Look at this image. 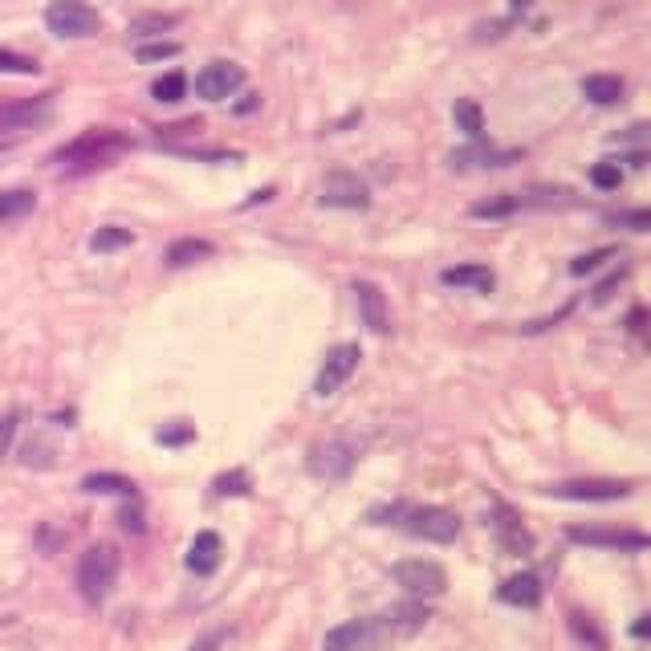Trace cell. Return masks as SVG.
Returning <instances> with one entry per match:
<instances>
[{
  "mask_svg": "<svg viewBox=\"0 0 651 651\" xmlns=\"http://www.w3.org/2000/svg\"><path fill=\"white\" fill-rule=\"evenodd\" d=\"M220 534H212V529H200V534L192 538L188 546V570L192 574H212L220 566Z\"/></svg>",
  "mask_w": 651,
  "mask_h": 651,
  "instance_id": "obj_16",
  "label": "cell"
},
{
  "mask_svg": "<svg viewBox=\"0 0 651 651\" xmlns=\"http://www.w3.org/2000/svg\"><path fill=\"white\" fill-rule=\"evenodd\" d=\"M521 151H497V147H485V143H472V147H460L448 155V167L452 171H472V167H509L517 163Z\"/></svg>",
  "mask_w": 651,
  "mask_h": 651,
  "instance_id": "obj_14",
  "label": "cell"
},
{
  "mask_svg": "<svg viewBox=\"0 0 651 651\" xmlns=\"http://www.w3.org/2000/svg\"><path fill=\"white\" fill-rule=\"evenodd\" d=\"M546 493L562 497V501H623L631 493V485L627 481H566V485H554Z\"/></svg>",
  "mask_w": 651,
  "mask_h": 651,
  "instance_id": "obj_13",
  "label": "cell"
},
{
  "mask_svg": "<svg viewBox=\"0 0 651 651\" xmlns=\"http://www.w3.org/2000/svg\"><path fill=\"white\" fill-rule=\"evenodd\" d=\"M444 285H456V289H493V269L489 265H456V269H444L440 273Z\"/></svg>",
  "mask_w": 651,
  "mask_h": 651,
  "instance_id": "obj_22",
  "label": "cell"
},
{
  "mask_svg": "<svg viewBox=\"0 0 651 651\" xmlns=\"http://www.w3.org/2000/svg\"><path fill=\"white\" fill-rule=\"evenodd\" d=\"M45 25L53 37H94L102 29V17L82 0H53L45 9Z\"/></svg>",
  "mask_w": 651,
  "mask_h": 651,
  "instance_id": "obj_4",
  "label": "cell"
},
{
  "mask_svg": "<svg viewBox=\"0 0 651 651\" xmlns=\"http://www.w3.org/2000/svg\"><path fill=\"white\" fill-rule=\"evenodd\" d=\"M228 635H232V631H228V627H216V631H212V635H204V639H196V643H192V647H188V651H216V647H220V643H224V639H228Z\"/></svg>",
  "mask_w": 651,
  "mask_h": 651,
  "instance_id": "obj_37",
  "label": "cell"
},
{
  "mask_svg": "<svg viewBox=\"0 0 651 651\" xmlns=\"http://www.w3.org/2000/svg\"><path fill=\"white\" fill-rule=\"evenodd\" d=\"M41 66L25 53H13V49H0V74H21V78H33Z\"/></svg>",
  "mask_w": 651,
  "mask_h": 651,
  "instance_id": "obj_29",
  "label": "cell"
},
{
  "mask_svg": "<svg viewBox=\"0 0 651 651\" xmlns=\"http://www.w3.org/2000/svg\"><path fill=\"white\" fill-rule=\"evenodd\" d=\"M623 277H627V269H619V273H611V277H607V281H603V285L595 289V302H599V306H603V302H611V293H615V289L623 285Z\"/></svg>",
  "mask_w": 651,
  "mask_h": 651,
  "instance_id": "obj_36",
  "label": "cell"
},
{
  "mask_svg": "<svg viewBox=\"0 0 651 651\" xmlns=\"http://www.w3.org/2000/svg\"><path fill=\"white\" fill-rule=\"evenodd\" d=\"M611 224H619V228H631V232H647L651 228V212L647 208H635V212H615V216H607Z\"/></svg>",
  "mask_w": 651,
  "mask_h": 651,
  "instance_id": "obj_32",
  "label": "cell"
},
{
  "mask_svg": "<svg viewBox=\"0 0 651 651\" xmlns=\"http://www.w3.org/2000/svg\"><path fill=\"white\" fill-rule=\"evenodd\" d=\"M354 306H359V318L371 334H387L391 330V310H387V298L375 281H354Z\"/></svg>",
  "mask_w": 651,
  "mask_h": 651,
  "instance_id": "obj_12",
  "label": "cell"
},
{
  "mask_svg": "<svg viewBox=\"0 0 651 651\" xmlns=\"http://www.w3.org/2000/svg\"><path fill=\"white\" fill-rule=\"evenodd\" d=\"M13 432H17V416H5L0 420V452L9 448V440H13Z\"/></svg>",
  "mask_w": 651,
  "mask_h": 651,
  "instance_id": "obj_38",
  "label": "cell"
},
{
  "mask_svg": "<svg viewBox=\"0 0 651 651\" xmlns=\"http://www.w3.org/2000/svg\"><path fill=\"white\" fill-rule=\"evenodd\" d=\"M241 86H245V70L236 66V62H208L196 74V94L208 98V102H224V98H232Z\"/></svg>",
  "mask_w": 651,
  "mask_h": 651,
  "instance_id": "obj_10",
  "label": "cell"
},
{
  "mask_svg": "<svg viewBox=\"0 0 651 651\" xmlns=\"http://www.w3.org/2000/svg\"><path fill=\"white\" fill-rule=\"evenodd\" d=\"M582 98L595 102V106H615L623 98V78H615V74H590V78H582Z\"/></svg>",
  "mask_w": 651,
  "mask_h": 651,
  "instance_id": "obj_20",
  "label": "cell"
},
{
  "mask_svg": "<svg viewBox=\"0 0 651 651\" xmlns=\"http://www.w3.org/2000/svg\"><path fill=\"white\" fill-rule=\"evenodd\" d=\"M391 574H395V582L407 590V595H416V599H436V595H444V590H448L444 566H436L428 558H407Z\"/></svg>",
  "mask_w": 651,
  "mask_h": 651,
  "instance_id": "obj_5",
  "label": "cell"
},
{
  "mask_svg": "<svg viewBox=\"0 0 651 651\" xmlns=\"http://www.w3.org/2000/svg\"><path fill=\"white\" fill-rule=\"evenodd\" d=\"M517 208H521L517 196H497V200L472 204V216H477V220H501V216H509V212H517Z\"/></svg>",
  "mask_w": 651,
  "mask_h": 651,
  "instance_id": "obj_28",
  "label": "cell"
},
{
  "mask_svg": "<svg viewBox=\"0 0 651 651\" xmlns=\"http://www.w3.org/2000/svg\"><path fill=\"white\" fill-rule=\"evenodd\" d=\"M180 45L175 41H159V45H139V62H163V57H175Z\"/></svg>",
  "mask_w": 651,
  "mask_h": 651,
  "instance_id": "obj_34",
  "label": "cell"
},
{
  "mask_svg": "<svg viewBox=\"0 0 651 651\" xmlns=\"http://www.w3.org/2000/svg\"><path fill=\"white\" fill-rule=\"evenodd\" d=\"M82 493H102V497H139L135 481L127 477H118V472H90V477L82 481Z\"/></svg>",
  "mask_w": 651,
  "mask_h": 651,
  "instance_id": "obj_21",
  "label": "cell"
},
{
  "mask_svg": "<svg viewBox=\"0 0 651 651\" xmlns=\"http://www.w3.org/2000/svg\"><path fill=\"white\" fill-rule=\"evenodd\" d=\"M383 517H391L387 525H399L403 534L411 538H424V542H436V546H448L460 538V521L452 509H440V505H379L371 509V521L379 525Z\"/></svg>",
  "mask_w": 651,
  "mask_h": 651,
  "instance_id": "obj_2",
  "label": "cell"
},
{
  "mask_svg": "<svg viewBox=\"0 0 651 651\" xmlns=\"http://www.w3.org/2000/svg\"><path fill=\"white\" fill-rule=\"evenodd\" d=\"M118 582V550L114 546H90L78 562V590L86 603H106V595Z\"/></svg>",
  "mask_w": 651,
  "mask_h": 651,
  "instance_id": "obj_3",
  "label": "cell"
},
{
  "mask_svg": "<svg viewBox=\"0 0 651 651\" xmlns=\"http://www.w3.org/2000/svg\"><path fill=\"white\" fill-rule=\"evenodd\" d=\"M53 118V94L29 98V102H13V106H0V131H33L41 123Z\"/></svg>",
  "mask_w": 651,
  "mask_h": 651,
  "instance_id": "obj_11",
  "label": "cell"
},
{
  "mask_svg": "<svg viewBox=\"0 0 651 651\" xmlns=\"http://www.w3.org/2000/svg\"><path fill=\"white\" fill-rule=\"evenodd\" d=\"M497 595L509 607H538L542 603V582H538V574H513V578H505V586L497 590Z\"/></svg>",
  "mask_w": 651,
  "mask_h": 651,
  "instance_id": "obj_17",
  "label": "cell"
},
{
  "mask_svg": "<svg viewBox=\"0 0 651 651\" xmlns=\"http://www.w3.org/2000/svg\"><path fill=\"white\" fill-rule=\"evenodd\" d=\"M359 346L354 342H342V346H334L330 354H326V363H322V371H318V379H314V395L318 399H330V395H338L342 391V383L359 371Z\"/></svg>",
  "mask_w": 651,
  "mask_h": 651,
  "instance_id": "obj_7",
  "label": "cell"
},
{
  "mask_svg": "<svg viewBox=\"0 0 651 651\" xmlns=\"http://www.w3.org/2000/svg\"><path fill=\"white\" fill-rule=\"evenodd\" d=\"M37 208V196L29 188H9V192H0V224H13V220H25L33 216Z\"/></svg>",
  "mask_w": 651,
  "mask_h": 651,
  "instance_id": "obj_24",
  "label": "cell"
},
{
  "mask_svg": "<svg viewBox=\"0 0 651 651\" xmlns=\"http://www.w3.org/2000/svg\"><path fill=\"white\" fill-rule=\"evenodd\" d=\"M131 241H135V232H131V228L106 224V228H98V232L90 236V249H94V253H114V249H127Z\"/></svg>",
  "mask_w": 651,
  "mask_h": 651,
  "instance_id": "obj_26",
  "label": "cell"
},
{
  "mask_svg": "<svg viewBox=\"0 0 651 651\" xmlns=\"http://www.w3.org/2000/svg\"><path fill=\"white\" fill-rule=\"evenodd\" d=\"M131 151V139L114 127H90L86 135H78L74 143L57 147L53 151V163L62 175H86V171H98V167H110L118 155Z\"/></svg>",
  "mask_w": 651,
  "mask_h": 651,
  "instance_id": "obj_1",
  "label": "cell"
},
{
  "mask_svg": "<svg viewBox=\"0 0 651 651\" xmlns=\"http://www.w3.org/2000/svg\"><path fill=\"white\" fill-rule=\"evenodd\" d=\"M424 623H428V607H420V603H403V607H391V615H383L387 635H391V631L411 635V631H420Z\"/></svg>",
  "mask_w": 651,
  "mask_h": 651,
  "instance_id": "obj_23",
  "label": "cell"
},
{
  "mask_svg": "<svg viewBox=\"0 0 651 651\" xmlns=\"http://www.w3.org/2000/svg\"><path fill=\"white\" fill-rule=\"evenodd\" d=\"M590 184H595V188H603V192H615L619 184H623V171H619V163H595V167H590Z\"/></svg>",
  "mask_w": 651,
  "mask_h": 651,
  "instance_id": "obj_30",
  "label": "cell"
},
{
  "mask_svg": "<svg viewBox=\"0 0 651 651\" xmlns=\"http://www.w3.org/2000/svg\"><path fill=\"white\" fill-rule=\"evenodd\" d=\"M493 529H497V534H501V542H505V550L509 554H529V550H534V538H529V529L501 505L497 509V521H493Z\"/></svg>",
  "mask_w": 651,
  "mask_h": 651,
  "instance_id": "obj_18",
  "label": "cell"
},
{
  "mask_svg": "<svg viewBox=\"0 0 651 651\" xmlns=\"http://www.w3.org/2000/svg\"><path fill=\"white\" fill-rule=\"evenodd\" d=\"M318 200H322V208L363 212L371 204V192H367V184L354 171H330L326 180H322V188H318Z\"/></svg>",
  "mask_w": 651,
  "mask_h": 651,
  "instance_id": "obj_6",
  "label": "cell"
},
{
  "mask_svg": "<svg viewBox=\"0 0 651 651\" xmlns=\"http://www.w3.org/2000/svg\"><path fill=\"white\" fill-rule=\"evenodd\" d=\"M350 464H354V448L350 444H326V448H314V456H310V468L318 472V477H326V481L346 477Z\"/></svg>",
  "mask_w": 651,
  "mask_h": 651,
  "instance_id": "obj_15",
  "label": "cell"
},
{
  "mask_svg": "<svg viewBox=\"0 0 651 651\" xmlns=\"http://www.w3.org/2000/svg\"><path fill=\"white\" fill-rule=\"evenodd\" d=\"M216 493L220 497H245L249 493V472H228V477H216Z\"/></svg>",
  "mask_w": 651,
  "mask_h": 651,
  "instance_id": "obj_33",
  "label": "cell"
},
{
  "mask_svg": "<svg viewBox=\"0 0 651 651\" xmlns=\"http://www.w3.org/2000/svg\"><path fill=\"white\" fill-rule=\"evenodd\" d=\"M192 436H196V428H192V424H180V428H159V432H155V440H159V444H188Z\"/></svg>",
  "mask_w": 651,
  "mask_h": 651,
  "instance_id": "obj_35",
  "label": "cell"
},
{
  "mask_svg": "<svg viewBox=\"0 0 651 651\" xmlns=\"http://www.w3.org/2000/svg\"><path fill=\"white\" fill-rule=\"evenodd\" d=\"M212 253H216V245H212V241H200V236H184V241H175V245L163 253V261H167L171 269H184V265L208 261Z\"/></svg>",
  "mask_w": 651,
  "mask_h": 651,
  "instance_id": "obj_19",
  "label": "cell"
},
{
  "mask_svg": "<svg viewBox=\"0 0 651 651\" xmlns=\"http://www.w3.org/2000/svg\"><path fill=\"white\" fill-rule=\"evenodd\" d=\"M387 635L383 619H350L326 635V651H375V643Z\"/></svg>",
  "mask_w": 651,
  "mask_h": 651,
  "instance_id": "obj_9",
  "label": "cell"
},
{
  "mask_svg": "<svg viewBox=\"0 0 651 651\" xmlns=\"http://www.w3.org/2000/svg\"><path fill=\"white\" fill-rule=\"evenodd\" d=\"M452 118H456V127H460L472 143H481V139H485V114H481V106L472 102V98H456Z\"/></svg>",
  "mask_w": 651,
  "mask_h": 651,
  "instance_id": "obj_25",
  "label": "cell"
},
{
  "mask_svg": "<svg viewBox=\"0 0 651 651\" xmlns=\"http://www.w3.org/2000/svg\"><path fill=\"white\" fill-rule=\"evenodd\" d=\"M184 94H188V78H184L180 70H171V74L155 78V86H151V98H155V102H180Z\"/></svg>",
  "mask_w": 651,
  "mask_h": 651,
  "instance_id": "obj_27",
  "label": "cell"
},
{
  "mask_svg": "<svg viewBox=\"0 0 651 651\" xmlns=\"http://www.w3.org/2000/svg\"><path fill=\"white\" fill-rule=\"evenodd\" d=\"M513 9H529V0H513Z\"/></svg>",
  "mask_w": 651,
  "mask_h": 651,
  "instance_id": "obj_39",
  "label": "cell"
},
{
  "mask_svg": "<svg viewBox=\"0 0 651 651\" xmlns=\"http://www.w3.org/2000/svg\"><path fill=\"white\" fill-rule=\"evenodd\" d=\"M611 257H619V249H595V253H586V257H578L574 265H570V273L574 277H586V273H595L603 261H611Z\"/></svg>",
  "mask_w": 651,
  "mask_h": 651,
  "instance_id": "obj_31",
  "label": "cell"
},
{
  "mask_svg": "<svg viewBox=\"0 0 651 651\" xmlns=\"http://www.w3.org/2000/svg\"><path fill=\"white\" fill-rule=\"evenodd\" d=\"M570 542L578 546H599V550H647V534H639V529H603V525H570L566 529Z\"/></svg>",
  "mask_w": 651,
  "mask_h": 651,
  "instance_id": "obj_8",
  "label": "cell"
}]
</instances>
